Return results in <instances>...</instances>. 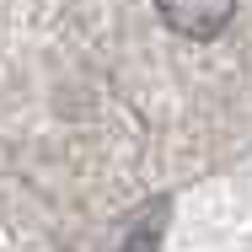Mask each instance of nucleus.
<instances>
[{"instance_id": "nucleus-1", "label": "nucleus", "mask_w": 252, "mask_h": 252, "mask_svg": "<svg viewBox=\"0 0 252 252\" xmlns=\"http://www.w3.org/2000/svg\"><path fill=\"white\" fill-rule=\"evenodd\" d=\"M156 11H161V22L172 32H183L193 43H209V38H220L231 27L236 0H156Z\"/></svg>"}, {"instance_id": "nucleus-2", "label": "nucleus", "mask_w": 252, "mask_h": 252, "mask_svg": "<svg viewBox=\"0 0 252 252\" xmlns=\"http://www.w3.org/2000/svg\"><path fill=\"white\" fill-rule=\"evenodd\" d=\"M166 215H172V204H166V199H151L145 209H140V220L124 231V242H118L113 252H156L161 231H166Z\"/></svg>"}]
</instances>
